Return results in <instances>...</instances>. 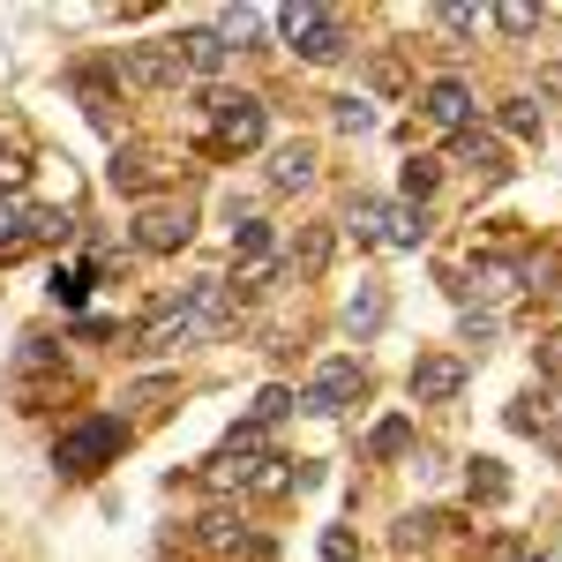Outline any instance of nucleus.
Returning <instances> with one entry per match:
<instances>
[{
    "label": "nucleus",
    "mask_w": 562,
    "mask_h": 562,
    "mask_svg": "<svg viewBox=\"0 0 562 562\" xmlns=\"http://www.w3.org/2000/svg\"><path fill=\"white\" fill-rule=\"evenodd\" d=\"M203 121H211L217 158H240V150H262V143H270V105L248 98V90H211V98H203Z\"/></svg>",
    "instance_id": "1"
},
{
    "label": "nucleus",
    "mask_w": 562,
    "mask_h": 562,
    "mask_svg": "<svg viewBox=\"0 0 562 562\" xmlns=\"http://www.w3.org/2000/svg\"><path fill=\"white\" fill-rule=\"evenodd\" d=\"M121 450H128V428L113 413H98V420H76V428L53 442V465H60V480H90V473H105Z\"/></svg>",
    "instance_id": "2"
},
{
    "label": "nucleus",
    "mask_w": 562,
    "mask_h": 562,
    "mask_svg": "<svg viewBox=\"0 0 562 562\" xmlns=\"http://www.w3.org/2000/svg\"><path fill=\"white\" fill-rule=\"evenodd\" d=\"M278 31H285V45L301 53V60H315V68H330V60H346V15H330V8H307V0H293V8H278Z\"/></svg>",
    "instance_id": "3"
},
{
    "label": "nucleus",
    "mask_w": 562,
    "mask_h": 562,
    "mask_svg": "<svg viewBox=\"0 0 562 562\" xmlns=\"http://www.w3.org/2000/svg\"><path fill=\"white\" fill-rule=\"evenodd\" d=\"M360 397H368V368H360V360H323V368L307 375V390H301L307 413H346V405H360Z\"/></svg>",
    "instance_id": "4"
},
{
    "label": "nucleus",
    "mask_w": 562,
    "mask_h": 562,
    "mask_svg": "<svg viewBox=\"0 0 562 562\" xmlns=\"http://www.w3.org/2000/svg\"><path fill=\"white\" fill-rule=\"evenodd\" d=\"M188 233H195L188 203H143V217H135V248L143 256H173V248H188Z\"/></svg>",
    "instance_id": "5"
},
{
    "label": "nucleus",
    "mask_w": 562,
    "mask_h": 562,
    "mask_svg": "<svg viewBox=\"0 0 562 562\" xmlns=\"http://www.w3.org/2000/svg\"><path fill=\"white\" fill-rule=\"evenodd\" d=\"M188 346H203V330L188 323V307H180V301L158 307V315L135 330V352H143V360H166V352H188Z\"/></svg>",
    "instance_id": "6"
},
{
    "label": "nucleus",
    "mask_w": 562,
    "mask_h": 562,
    "mask_svg": "<svg viewBox=\"0 0 562 562\" xmlns=\"http://www.w3.org/2000/svg\"><path fill=\"white\" fill-rule=\"evenodd\" d=\"M458 390H465V360L458 352H420L413 360V397L420 405H450Z\"/></svg>",
    "instance_id": "7"
},
{
    "label": "nucleus",
    "mask_w": 562,
    "mask_h": 562,
    "mask_svg": "<svg viewBox=\"0 0 562 562\" xmlns=\"http://www.w3.org/2000/svg\"><path fill=\"white\" fill-rule=\"evenodd\" d=\"M166 53H173L180 76H203V83H211L217 68H225V53H233V45L217 38V31H180V38H166Z\"/></svg>",
    "instance_id": "8"
},
{
    "label": "nucleus",
    "mask_w": 562,
    "mask_h": 562,
    "mask_svg": "<svg viewBox=\"0 0 562 562\" xmlns=\"http://www.w3.org/2000/svg\"><path fill=\"white\" fill-rule=\"evenodd\" d=\"M420 113H428L435 128H450V135L473 128V90L458 83V76H435V83L420 90Z\"/></svg>",
    "instance_id": "9"
},
{
    "label": "nucleus",
    "mask_w": 562,
    "mask_h": 562,
    "mask_svg": "<svg viewBox=\"0 0 562 562\" xmlns=\"http://www.w3.org/2000/svg\"><path fill=\"white\" fill-rule=\"evenodd\" d=\"M121 76L143 90H173L180 83V68H173V53L166 45H121Z\"/></svg>",
    "instance_id": "10"
},
{
    "label": "nucleus",
    "mask_w": 562,
    "mask_h": 562,
    "mask_svg": "<svg viewBox=\"0 0 562 562\" xmlns=\"http://www.w3.org/2000/svg\"><path fill=\"white\" fill-rule=\"evenodd\" d=\"M450 158H458L465 173H480V180H503V173H510L503 143H495V135H480V128H458V135H450Z\"/></svg>",
    "instance_id": "11"
},
{
    "label": "nucleus",
    "mask_w": 562,
    "mask_h": 562,
    "mask_svg": "<svg viewBox=\"0 0 562 562\" xmlns=\"http://www.w3.org/2000/svg\"><path fill=\"white\" fill-rule=\"evenodd\" d=\"M510 428L518 435H555V450H562V397L555 390H525L518 405H510Z\"/></svg>",
    "instance_id": "12"
},
{
    "label": "nucleus",
    "mask_w": 562,
    "mask_h": 562,
    "mask_svg": "<svg viewBox=\"0 0 562 562\" xmlns=\"http://www.w3.org/2000/svg\"><path fill=\"white\" fill-rule=\"evenodd\" d=\"M428 240V211H413V203H383V217H375V248H420Z\"/></svg>",
    "instance_id": "13"
},
{
    "label": "nucleus",
    "mask_w": 562,
    "mask_h": 562,
    "mask_svg": "<svg viewBox=\"0 0 562 562\" xmlns=\"http://www.w3.org/2000/svg\"><path fill=\"white\" fill-rule=\"evenodd\" d=\"M270 188H278V195L315 188V150H307V143H278V150H270Z\"/></svg>",
    "instance_id": "14"
},
{
    "label": "nucleus",
    "mask_w": 562,
    "mask_h": 562,
    "mask_svg": "<svg viewBox=\"0 0 562 562\" xmlns=\"http://www.w3.org/2000/svg\"><path fill=\"white\" fill-rule=\"evenodd\" d=\"M518 278H525V262H510V256H480L465 285H473V293H487V301H510V293H518ZM465 285H458V293H465Z\"/></svg>",
    "instance_id": "15"
},
{
    "label": "nucleus",
    "mask_w": 562,
    "mask_h": 562,
    "mask_svg": "<svg viewBox=\"0 0 562 562\" xmlns=\"http://www.w3.org/2000/svg\"><path fill=\"white\" fill-rule=\"evenodd\" d=\"M150 180H166V158H158V150H143V143H128V150L113 158V188H128V195H143Z\"/></svg>",
    "instance_id": "16"
},
{
    "label": "nucleus",
    "mask_w": 562,
    "mask_h": 562,
    "mask_svg": "<svg viewBox=\"0 0 562 562\" xmlns=\"http://www.w3.org/2000/svg\"><path fill=\"white\" fill-rule=\"evenodd\" d=\"M307 465H293V458H262L256 480H248V495H262V503H278V495H293V487H307Z\"/></svg>",
    "instance_id": "17"
},
{
    "label": "nucleus",
    "mask_w": 562,
    "mask_h": 562,
    "mask_svg": "<svg viewBox=\"0 0 562 562\" xmlns=\"http://www.w3.org/2000/svg\"><path fill=\"white\" fill-rule=\"evenodd\" d=\"M383 315H390V293H383V285H360V293L346 301V330H352V338H375Z\"/></svg>",
    "instance_id": "18"
},
{
    "label": "nucleus",
    "mask_w": 562,
    "mask_h": 562,
    "mask_svg": "<svg viewBox=\"0 0 562 562\" xmlns=\"http://www.w3.org/2000/svg\"><path fill=\"white\" fill-rule=\"evenodd\" d=\"M31 248V203L23 195H0V262H15Z\"/></svg>",
    "instance_id": "19"
},
{
    "label": "nucleus",
    "mask_w": 562,
    "mask_h": 562,
    "mask_svg": "<svg viewBox=\"0 0 562 562\" xmlns=\"http://www.w3.org/2000/svg\"><path fill=\"white\" fill-rule=\"evenodd\" d=\"M195 480H203V487H248V480H256V458H233V450H211V458L195 465Z\"/></svg>",
    "instance_id": "20"
},
{
    "label": "nucleus",
    "mask_w": 562,
    "mask_h": 562,
    "mask_svg": "<svg viewBox=\"0 0 562 562\" xmlns=\"http://www.w3.org/2000/svg\"><path fill=\"white\" fill-rule=\"evenodd\" d=\"M195 540H203L211 555H233V548L248 540V525L233 518V510H203V525H195Z\"/></svg>",
    "instance_id": "21"
},
{
    "label": "nucleus",
    "mask_w": 562,
    "mask_h": 562,
    "mask_svg": "<svg viewBox=\"0 0 562 562\" xmlns=\"http://www.w3.org/2000/svg\"><path fill=\"white\" fill-rule=\"evenodd\" d=\"M442 188V158H405V203L428 211V195Z\"/></svg>",
    "instance_id": "22"
},
{
    "label": "nucleus",
    "mask_w": 562,
    "mask_h": 562,
    "mask_svg": "<svg viewBox=\"0 0 562 562\" xmlns=\"http://www.w3.org/2000/svg\"><path fill=\"white\" fill-rule=\"evenodd\" d=\"M293 270H301V278H315V270H323V262H330V233H323V225H307L301 240H293Z\"/></svg>",
    "instance_id": "23"
},
{
    "label": "nucleus",
    "mask_w": 562,
    "mask_h": 562,
    "mask_svg": "<svg viewBox=\"0 0 562 562\" xmlns=\"http://www.w3.org/2000/svg\"><path fill=\"white\" fill-rule=\"evenodd\" d=\"M465 487H473V503H503V495H510V473H503L495 458H473V473H465Z\"/></svg>",
    "instance_id": "24"
},
{
    "label": "nucleus",
    "mask_w": 562,
    "mask_h": 562,
    "mask_svg": "<svg viewBox=\"0 0 562 562\" xmlns=\"http://www.w3.org/2000/svg\"><path fill=\"white\" fill-rule=\"evenodd\" d=\"M293 405H301L293 390H285V383H270V390H256V405H248V420H256V428H278V420H285Z\"/></svg>",
    "instance_id": "25"
},
{
    "label": "nucleus",
    "mask_w": 562,
    "mask_h": 562,
    "mask_svg": "<svg viewBox=\"0 0 562 562\" xmlns=\"http://www.w3.org/2000/svg\"><path fill=\"white\" fill-rule=\"evenodd\" d=\"M495 121H503V135H525V143H532V135H540V105H532V98H503Z\"/></svg>",
    "instance_id": "26"
},
{
    "label": "nucleus",
    "mask_w": 562,
    "mask_h": 562,
    "mask_svg": "<svg viewBox=\"0 0 562 562\" xmlns=\"http://www.w3.org/2000/svg\"><path fill=\"white\" fill-rule=\"evenodd\" d=\"M495 31H503V38H532V31H540V8H525V0L495 8Z\"/></svg>",
    "instance_id": "27"
},
{
    "label": "nucleus",
    "mask_w": 562,
    "mask_h": 562,
    "mask_svg": "<svg viewBox=\"0 0 562 562\" xmlns=\"http://www.w3.org/2000/svg\"><path fill=\"white\" fill-rule=\"evenodd\" d=\"M256 31H262L256 8H225V15H217V38H225V45H248Z\"/></svg>",
    "instance_id": "28"
},
{
    "label": "nucleus",
    "mask_w": 562,
    "mask_h": 562,
    "mask_svg": "<svg viewBox=\"0 0 562 562\" xmlns=\"http://www.w3.org/2000/svg\"><path fill=\"white\" fill-rule=\"evenodd\" d=\"M90 285H98L90 270H53V301H60V307H83V301H90Z\"/></svg>",
    "instance_id": "29"
},
{
    "label": "nucleus",
    "mask_w": 562,
    "mask_h": 562,
    "mask_svg": "<svg viewBox=\"0 0 562 562\" xmlns=\"http://www.w3.org/2000/svg\"><path fill=\"white\" fill-rule=\"evenodd\" d=\"M330 121H338L346 135H368V128H375V105H368V98H338V113H330Z\"/></svg>",
    "instance_id": "30"
},
{
    "label": "nucleus",
    "mask_w": 562,
    "mask_h": 562,
    "mask_svg": "<svg viewBox=\"0 0 562 562\" xmlns=\"http://www.w3.org/2000/svg\"><path fill=\"white\" fill-rule=\"evenodd\" d=\"M405 442H413V428H405V420H383V428L368 435V458H397Z\"/></svg>",
    "instance_id": "31"
},
{
    "label": "nucleus",
    "mask_w": 562,
    "mask_h": 562,
    "mask_svg": "<svg viewBox=\"0 0 562 562\" xmlns=\"http://www.w3.org/2000/svg\"><path fill=\"white\" fill-rule=\"evenodd\" d=\"M375 217H383V195H360V203H352V240H360V248H375Z\"/></svg>",
    "instance_id": "32"
},
{
    "label": "nucleus",
    "mask_w": 562,
    "mask_h": 562,
    "mask_svg": "<svg viewBox=\"0 0 562 562\" xmlns=\"http://www.w3.org/2000/svg\"><path fill=\"white\" fill-rule=\"evenodd\" d=\"M495 330H503V315H495V307H465V346H487Z\"/></svg>",
    "instance_id": "33"
},
{
    "label": "nucleus",
    "mask_w": 562,
    "mask_h": 562,
    "mask_svg": "<svg viewBox=\"0 0 562 562\" xmlns=\"http://www.w3.org/2000/svg\"><path fill=\"white\" fill-rule=\"evenodd\" d=\"M323 562H360V540H352L346 525H330V532H323Z\"/></svg>",
    "instance_id": "34"
},
{
    "label": "nucleus",
    "mask_w": 562,
    "mask_h": 562,
    "mask_svg": "<svg viewBox=\"0 0 562 562\" xmlns=\"http://www.w3.org/2000/svg\"><path fill=\"white\" fill-rule=\"evenodd\" d=\"M23 180H31V166L15 150H0V195H23Z\"/></svg>",
    "instance_id": "35"
},
{
    "label": "nucleus",
    "mask_w": 562,
    "mask_h": 562,
    "mask_svg": "<svg viewBox=\"0 0 562 562\" xmlns=\"http://www.w3.org/2000/svg\"><path fill=\"white\" fill-rule=\"evenodd\" d=\"M480 23V8H465V0H450V8H442V31H473Z\"/></svg>",
    "instance_id": "36"
},
{
    "label": "nucleus",
    "mask_w": 562,
    "mask_h": 562,
    "mask_svg": "<svg viewBox=\"0 0 562 562\" xmlns=\"http://www.w3.org/2000/svg\"><path fill=\"white\" fill-rule=\"evenodd\" d=\"M540 368H548V375H562V330H555V338H540Z\"/></svg>",
    "instance_id": "37"
},
{
    "label": "nucleus",
    "mask_w": 562,
    "mask_h": 562,
    "mask_svg": "<svg viewBox=\"0 0 562 562\" xmlns=\"http://www.w3.org/2000/svg\"><path fill=\"white\" fill-rule=\"evenodd\" d=\"M532 562H562V555H532Z\"/></svg>",
    "instance_id": "38"
}]
</instances>
